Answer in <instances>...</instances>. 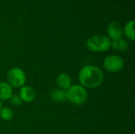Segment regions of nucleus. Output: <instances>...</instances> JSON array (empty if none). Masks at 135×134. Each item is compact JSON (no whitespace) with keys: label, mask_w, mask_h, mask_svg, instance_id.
Segmentation results:
<instances>
[{"label":"nucleus","mask_w":135,"mask_h":134,"mask_svg":"<svg viewBox=\"0 0 135 134\" xmlns=\"http://www.w3.org/2000/svg\"><path fill=\"white\" fill-rule=\"evenodd\" d=\"M103 71L94 66L83 67L78 73V79L81 85L85 88L93 89L99 87L104 81Z\"/></svg>","instance_id":"obj_1"},{"label":"nucleus","mask_w":135,"mask_h":134,"mask_svg":"<svg viewBox=\"0 0 135 134\" xmlns=\"http://www.w3.org/2000/svg\"><path fill=\"white\" fill-rule=\"evenodd\" d=\"M66 100L74 105H82L88 99V92L81 85H71L66 92Z\"/></svg>","instance_id":"obj_2"},{"label":"nucleus","mask_w":135,"mask_h":134,"mask_svg":"<svg viewBox=\"0 0 135 134\" xmlns=\"http://www.w3.org/2000/svg\"><path fill=\"white\" fill-rule=\"evenodd\" d=\"M111 40L108 37L98 35L89 38L86 42V46L88 49L93 52H104L108 51L111 47Z\"/></svg>","instance_id":"obj_3"},{"label":"nucleus","mask_w":135,"mask_h":134,"mask_svg":"<svg viewBox=\"0 0 135 134\" xmlns=\"http://www.w3.org/2000/svg\"><path fill=\"white\" fill-rule=\"evenodd\" d=\"M26 81L25 72L18 67L12 68L7 73L8 84L13 88H21Z\"/></svg>","instance_id":"obj_4"},{"label":"nucleus","mask_w":135,"mask_h":134,"mask_svg":"<svg viewBox=\"0 0 135 134\" xmlns=\"http://www.w3.org/2000/svg\"><path fill=\"white\" fill-rule=\"evenodd\" d=\"M124 66L123 59L118 55H109L104 60V67L110 73H117Z\"/></svg>","instance_id":"obj_5"},{"label":"nucleus","mask_w":135,"mask_h":134,"mask_svg":"<svg viewBox=\"0 0 135 134\" xmlns=\"http://www.w3.org/2000/svg\"><path fill=\"white\" fill-rule=\"evenodd\" d=\"M123 28L122 25L117 22V21H113L112 22L108 28V34L109 38H111L112 40L119 39L122 38L123 36Z\"/></svg>","instance_id":"obj_6"},{"label":"nucleus","mask_w":135,"mask_h":134,"mask_svg":"<svg viewBox=\"0 0 135 134\" xmlns=\"http://www.w3.org/2000/svg\"><path fill=\"white\" fill-rule=\"evenodd\" d=\"M19 96L22 101L25 103H31L36 98V92L30 86H22L20 88Z\"/></svg>","instance_id":"obj_7"},{"label":"nucleus","mask_w":135,"mask_h":134,"mask_svg":"<svg viewBox=\"0 0 135 134\" xmlns=\"http://www.w3.org/2000/svg\"><path fill=\"white\" fill-rule=\"evenodd\" d=\"M56 83L57 85L62 89V90H67L70 86H71V78L67 73H60L58 75L56 78Z\"/></svg>","instance_id":"obj_8"},{"label":"nucleus","mask_w":135,"mask_h":134,"mask_svg":"<svg viewBox=\"0 0 135 134\" xmlns=\"http://www.w3.org/2000/svg\"><path fill=\"white\" fill-rule=\"evenodd\" d=\"M13 95L12 87L6 82H0V100H9Z\"/></svg>","instance_id":"obj_9"},{"label":"nucleus","mask_w":135,"mask_h":134,"mask_svg":"<svg viewBox=\"0 0 135 134\" xmlns=\"http://www.w3.org/2000/svg\"><path fill=\"white\" fill-rule=\"evenodd\" d=\"M111 46L112 48L119 52H126L128 48H129V44L125 40L121 39L113 40V42L111 43Z\"/></svg>","instance_id":"obj_10"},{"label":"nucleus","mask_w":135,"mask_h":134,"mask_svg":"<svg viewBox=\"0 0 135 134\" xmlns=\"http://www.w3.org/2000/svg\"><path fill=\"white\" fill-rule=\"evenodd\" d=\"M50 96L55 102H64L66 100V92L62 89H54L51 92Z\"/></svg>","instance_id":"obj_11"},{"label":"nucleus","mask_w":135,"mask_h":134,"mask_svg":"<svg viewBox=\"0 0 135 134\" xmlns=\"http://www.w3.org/2000/svg\"><path fill=\"white\" fill-rule=\"evenodd\" d=\"M134 26V21H131L127 22V24H126V26L124 28V33H125L126 36L132 41L135 39Z\"/></svg>","instance_id":"obj_12"},{"label":"nucleus","mask_w":135,"mask_h":134,"mask_svg":"<svg viewBox=\"0 0 135 134\" xmlns=\"http://www.w3.org/2000/svg\"><path fill=\"white\" fill-rule=\"evenodd\" d=\"M0 117L2 119L5 121H9L13 117V112L10 108H8V107L2 108L0 111Z\"/></svg>","instance_id":"obj_13"},{"label":"nucleus","mask_w":135,"mask_h":134,"mask_svg":"<svg viewBox=\"0 0 135 134\" xmlns=\"http://www.w3.org/2000/svg\"><path fill=\"white\" fill-rule=\"evenodd\" d=\"M9 100H10L11 104L13 105V106H19L22 103L21 99L17 95H12V96L9 98Z\"/></svg>","instance_id":"obj_14"},{"label":"nucleus","mask_w":135,"mask_h":134,"mask_svg":"<svg viewBox=\"0 0 135 134\" xmlns=\"http://www.w3.org/2000/svg\"><path fill=\"white\" fill-rule=\"evenodd\" d=\"M2 108V102L0 101V111H1Z\"/></svg>","instance_id":"obj_15"}]
</instances>
